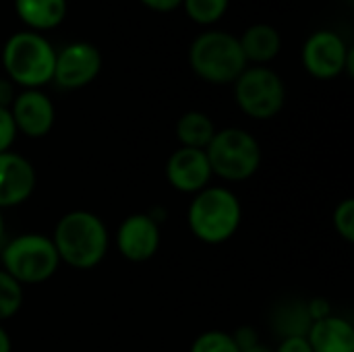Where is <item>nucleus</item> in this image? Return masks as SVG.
<instances>
[{"label": "nucleus", "instance_id": "obj_3", "mask_svg": "<svg viewBox=\"0 0 354 352\" xmlns=\"http://www.w3.org/2000/svg\"><path fill=\"white\" fill-rule=\"evenodd\" d=\"M191 232L207 245L230 241L243 222V207L239 197L226 187H205L199 191L187 214Z\"/></svg>", "mask_w": 354, "mask_h": 352}, {"label": "nucleus", "instance_id": "obj_23", "mask_svg": "<svg viewBox=\"0 0 354 352\" xmlns=\"http://www.w3.org/2000/svg\"><path fill=\"white\" fill-rule=\"evenodd\" d=\"M15 137H17V127H15V120L10 116V110L0 108V154L10 151Z\"/></svg>", "mask_w": 354, "mask_h": 352}, {"label": "nucleus", "instance_id": "obj_22", "mask_svg": "<svg viewBox=\"0 0 354 352\" xmlns=\"http://www.w3.org/2000/svg\"><path fill=\"white\" fill-rule=\"evenodd\" d=\"M334 228L346 241H354V201L348 197L334 210Z\"/></svg>", "mask_w": 354, "mask_h": 352}, {"label": "nucleus", "instance_id": "obj_16", "mask_svg": "<svg viewBox=\"0 0 354 352\" xmlns=\"http://www.w3.org/2000/svg\"><path fill=\"white\" fill-rule=\"evenodd\" d=\"M241 50L247 58V64L253 62L257 66H268L282 48L280 31L270 23H255L245 29V33L239 37Z\"/></svg>", "mask_w": 354, "mask_h": 352}, {"label": "nucleus", "instance_id": "obj_25", "mask_svg": "<svg viewBox=\"0 0 354 352\" xmlns=\"http://www.w3.org/2000/svg\"><path fill=\"white\" fill-rule=\"evenodd\" d=\"M307 311H309L313 322L332 315V307H330V303L326 299H311V301H307Z\"/></svg>", "mask_w": 354, "mask_h": 352}, {"label": "nucleus", "instance_id": "obj_27", "mask_svg": "<svg viewBox=\"0 0 354 352\" xmlns=\"http://www.w3.org/2000/svg\"><path fill=\"white\" fill-rule=\"evenodd\" d=\"M15 95V83L8 77H0V108H10Z\"/></svg>", "mask_w": 354, "mask_h": 352}, {"label": "nucleus", "instance_id": "obj_26", "mask_svg": "<svg viewBox=\"0 0 354 352\" xmlns=\"http://www.w3.org/2000/svg\"><path fill=\"white\" fill-rule=\"evenodd\" d=\"M274 352H313L307 338H282L280 346Z\"/></svg>", "mask_w": 354, "mask_h": 352}, {"label": "nucleus", "instance_id": "obj_30", "mask_svg": "<svg viewBox=\"0 0 354 352\" xmlns=\"http://www.w3.org/2000/svg\"><path fill=\"white\" fill-rule=\"evenodd\" d=\"M241 352H274V351L259 342V344H255V346H251V349H247V351H241Z\"/></svg>", "mask_w": 354, "mask_h": 352}, {"label": "nucleus", "instance_id": "obj_2", "mask_svg": "<svg viewBox=\"0 0 354 352\" xmlns=\"http://www.w3.org/2000/svg\"><path fill=\"white\" fill-rule=\"evenodd\" d=\"M56 48L44 33L17 31L2 46L6 77L23 89H41L54 77Z\"/></svg>", "mask_w": 354, "mask_h": 352}, {"label": "nucleus", "instance_id": "obj_4", "mask_svg": "<svg viewBox=\"0 0 354 352\" xmlns=\"http://www.w3.org/2000/svg\"><path fill=\"white\" fill-rule=\"evenodd\" d=\"M189 64L199 79L214 85L234 83L249 66L239 37L220 29H207L193 39Z\"/></svg>", "mask_w": 354, "mask_h": 352}, {"label": "nucleus", "instance_id": "obj_12", "mask_svg": "<svg viewBox=\"0 0 354 352\" xmlns=\"http://www.w3.org/2000/svg\"><path fill=\"white\" fill-rule=\"evenodd\" d=\"M212 176L214 174L205 149L178 147L166 162V178L172 189L180 193L197 195L199 191L209 187Z\"/></svg>", "mask_w": 354, "mask_h": 352}, {"label": "nucleus", "instance_id": "obj_1", "mask_svg": "<svg viewBox=\"0 0 354 352\" xmlns=\"http://www.w3.org/2000/svg\"><path fill=\"white\" fill-rule=\"evenodd\" d=\"M52 243L60 263L75 270H93L108 253L110 234L100 216L87 210H75L56 222Z\"/></svg>", "mask_w": 354, "mask_h": 352}, {"label": "nucleus", "instance_id": "obj_28", "mask_svg": "<svg viewBox=\"0 0 354 352\" xmlns=\"http://www.w3.org/2000/svg\"><path fill=\"white\" fill-rule=\"evenodd\" d=\"M139 2L156 12H172L183 4V0H139Z\"/></svg>", "mask_w": 354, "mask_h": 352}, {"label": "nucleus", "instance_id": "obj_17", "mask_svg": "<svg viewBox=\"0 0 354 352\" xmlns=\"http://www.w3.org/2000/svg\"><path fill=\"white\" fill-rule=\"evenodd\" d=\"M272 324L280 338H307L313 324L307 311V301L282 303L280 307H276Z\"/></svg>", "mask_w": 354, "mask_h": 352}, {"label": "nucleus", "instance_id": "obj_19", "mask_svg": "<svg viewBox=\"0 0 354 352\" xmlns=\"http://www.w3.org/2000/svg\"><path fill=\"white\" fill-rule=\"evenodd\" d=\"M228 4L230 0H183L180 6L197 25H214L226 15Z\"/></svg>", "mask_w": 354, "mask_h": 352}, {"label": "nucleus", "instance_id": "obj_6", "mask_svg": "<svg viewBox=\"0 0 354 352\" xmlns=\"http://www.w3.org/2000/svg\"><path fill=\"white\" fill-rule=\"evenodd\" d=\"M205 154L212 166V174L230 183L251 178L261 164L259 141L249 131L239 127L216 131L214 139L205 147Z\"/></svg>", "mask_w": 354, "mask_h": 352}, {"label": "nucleus", "instance_id": "obj_15", "mask_svg": "<svg viewBox=\"0 0 354 352\" xmlns=\"http://www.w3.org/2000/svg\"><path fill=\"white\" fill-rule=\"evenodd\" d=\"M19 21L29 31H50L56 29L68 10L66 0H12Z\"/></svg>", "mask_w": 354, "mask_h": 352}, {"label": "nucleus", "instance_id": "obj_10", "mask_svg": "<svg viewBox=\"0 0 354 352\" xmlns=\"http://www.w3.org/2000/svg\"><path fill=\"white\" fill-rule=\"evenodd\" d=\"M8 110L17 133H23L29 139L46 137L56 120V108L50 95L41 89H21Z\"/></svg>", "mask_w": 354, "mask_h": 352}, {"label": "nucleus", "instance_id": "obj_24", "mask_svg": "<svg viewBox=\"0 0 354 352\" xmlns=\"http://www.w3.org/2000/svg\"><path fill=\"white\" fill-rule=\"evenodd\" d=\"M232 338H234V342H236L239 351H247V349H251V346L259 344L257 330H255V328H249V326L239 328V330L232 334Z\"/></svg>", "mask_w": 354, "mask_h": 352}, {"label": "nucleus", "instance_id": "obj_20", "mask_svg": "<svg viewBox=\"0 0 354 352\" xmlns=\"http://www.w3.org/2000/svg\"><path fill=\"white\" fill-rule=\"evenodd\" d=\"M23 307V286L0 270V324L15 317Z\"/></svg>", "mask_w": 354, "mask_h": 352}, {"label": "nucleus", "instance_id": "obj_29", "mask_svg": "<svg viewBox=\"0 0 354 352\" xmlns=\"http://www.w3.org/2000/svg\"><path fill=\"white\" fill-rule=\"evenodd\" d=\"M0 352H12L10 336H8V332L2 328V324H0Z\"/></svg>", "mask_w": 354, "mask_h": 352}, {"label": "nucleus", "instance_id": "obj_18", "mask_svg": "<svg viewBox=\"0 0 354 352\" xmlns=\"http://www.w3.org/2000/svg\"><path fill=\"white\" fill-rule=\"evenodd\" d=\"M214 135H216L214 120L199 110L185 112L176 122V137L180 141V147L205 149L214 139Z\"/></svg>", "mask_w": 354, "mask_h": 352}, {"label": "nucleus", "instance_id": "obj_14", "mask_svg": "<svg viewBox=\"0 0 354 352\" xmlns=\"http://www.w3.org/2000/svg\"><path fill=\"white\" fill-rule=\"evenodd\" d=\"M307 342L313 352H354V326L346 317L328 315L311 324Z\"/></svg>", "mask_w": 354, "mask_h": 352}, {"label": "nucleus", "instance_id": "obj_5", "mask_svg": "<svg viewBox=\"0 0 354 352\" xmlns=\"http://www.w3.org/2000/svg\"><path fill=\"white\" fill-rule=\"evenodd\" d=\"M60 268V257L52 237L25 232L10 239L2 249V270L23 284H41Z\"/></svg>", "mask_w": 354, "mask_h": 352}, {"label": "nucleus", "instance_id": "obj_8", "mask_svg": "<svg viewBox=\"0 0 354 352\" xmlns=\"http://www.w3.org/2000/svg\"><path fill=\"white\" fill-rule=\"evenodd\" d=\"M301 60L305 71L319 81H332L340 75L353 77L354 73V50L334 29L313 31L303 44Z\"/></svg>", "mask_w": 354, "mask_h": 352}, {"label": "nucleus", "instance_id": "obj_7", "mask_svg": "<svg viewBox=\"0 0 354 352\" xmlns=\"http://www.w3.org/2000/svg\"><path fill=\"white\" fill-rule=\"evenodd\" d=\"M234 100L247 116L270 120L284 108L286 85L274 68L253 64L234 81Z\"/></svg>", "mask_w": 354, "mask_h": 352}, {"label": "nucleus", "instance_id": "obj_11", "mask_svg": "<svg viewBox=\"0 0 354 352\" xmlns=\"http://www.w3.org/2000/svg\"><path fill=\"white\" fill-rule=\"evenodd\" d=\"M116 247L133 263L151 259L160 249V224L149 214H131L116 230Z\"/></svg>", "mask_w": 354, "mask_h": 352}, {"label": "nucleus", "instance_id": "obj_9", "mask_svg": "<svg viewBox=\"0 0 354 352\" xmlns=\"http://www.w3.org/2000/svg\"><path fill=\"white\" fill-rule=\"evenodd\" d=\"M102 71V54L89 41H71L56 50L52 81L62 89H81Z\"/></svg>", "mask_w": 354, "mask_h": 352}, {"label": "nucleus", "instance_id": "obj_13", "mask_svg": "<svg viewBox=\"0 0 354 352\" xmlns=\"http://www.w3.org/2000/svg\"><path fill=\"white\" fill-rule=\"evenodd\" d=\"M35 168L33 164L15 154H0V210L23 205L35 191Z\"/></svg>", "mask_w": 354, "mask_h": 352}, {"label": "nucleus", "instance_id": "obj_31", "mask_svg": "<svg viewBox=\"0 0 354 352\" xmlns=\"http://www.w3.org/2000/svg\"><path fill=\"white\" fill-rule=\"evenodd\" d=\"M4 232H6V226H4V218H2V210H0V243L4 241Z\"/></svg>", "mask_w": 354, "mask_h": 352}, {"label": "nucleus", "instance_id": "obj_21", "mask_svg": "<svg viewBox=\"0 0 354 352\" xmlns=\"http://www.w3.org/2000/svg\"><path fill=\"white\" fill-rule=\"evenodd\" d=\"M191 352H241L232 334L222 330H209L193 340Z\"/></svg>", "mask_w": 354, "mask_h": 352}]
</instances>
